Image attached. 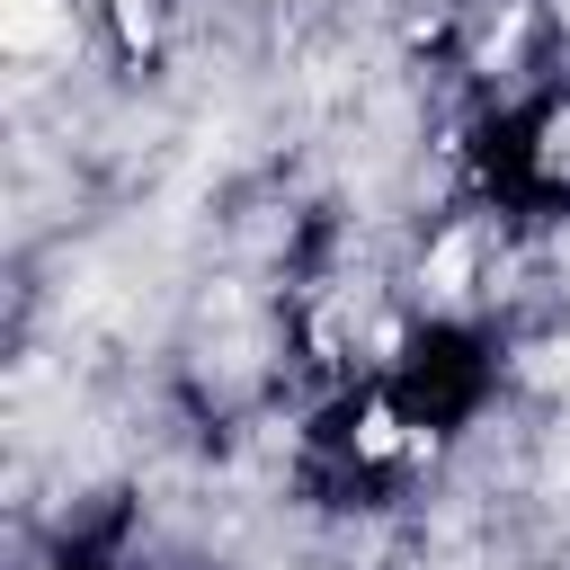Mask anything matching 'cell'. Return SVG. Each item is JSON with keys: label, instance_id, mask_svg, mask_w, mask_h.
I'll use <instances>...</instances> for the list:
<instances>
[{"label": "cell", "instance_id": "obj_1", "mask_svg": "<svg viewBox=\"0 0 570 570\" xmlns=\"http://www.w3.org/2000/svg\"><path fill=\"white\" fill-rule=\"evenodd\" d=\"M89 18H98L116 62H151L169 45V27H178V0H89Z\"/></svg>", "mask_w": 570, "mask_h": 570}]
</instances>
